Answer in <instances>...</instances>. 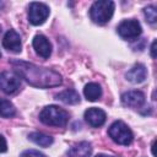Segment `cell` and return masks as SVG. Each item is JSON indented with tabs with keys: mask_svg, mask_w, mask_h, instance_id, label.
<instances>
[{
	"mask_svg": "<svg viewBox=\"0 0 157 157\" xmlns=\"http://www.w3.org/2000/svg\"><path fill=\"white\" fill-rule=\"evenodd\" d=\"M7 151V142L2 135H0V153Z\"/></svg>",
	"mask_w": 157,
	"mask_h": 157,
	"instance_id": "ffe728a7",
	"label": "cell"
},
{
	"mask_svg": "<svg viewBox=\"0 0 157 157\" xmlns=\"http://www.w3.org/2000/svg\"><path fill=\"white\" fill-rule=\"evenodd\" d=\"M55 97H56V99L61 101L65 104H77V103H80V94H78L77 91H75L72 88L65 90V91L58 93Z\"/></svg>",
	"mask_w": 157,
	"mask_h": 157,
	"instance_id": "9a60e30c",
	"label": "cell"
},
{
	"mask_svg": "<svg viewBox=\"0 0 157 157\" xmlns=\"http://www.w3.org/2000/svg\"><path fill=\"white\" fill-rule=\"evenodd\" d=\"M118 34L125 40H134L140 37L142 28L137 20H124L117 27Z\"/></svg>",
	"mask_w": 157,
	"mask_h": 157,
	"instance_id": "5b68a950",
	"label": "cell"
},
{
	"mask_svg": "<svg viewBox=\"0 0 157 157\" xmlns=\"http://www.w3.org/2000/svg\"><path fill=\"white\" fill-rule=\"evenodd\" d=\"M91 153L92 147L91 144L87 141H81L69 150V157H90Z\"/></svg>",
	"mask_w": 157,
	"mask_h": 157,
	"instance_id": "4fadbf2b",
	"label": "cell"
},
{
	"mask_svg": "<svg viewBox=\"0 0 157 157\" xmlns=\"http://www.w3.org/2000/svg\"><path fill=\"white\" fill-rule=\"evenodd\" d=\"M96 157H113V156H107V155H103V153H99V155H97Z\"/></svg>",
	"mask_w": 157,
	"mask_h": 157,
	"instance_id": "7402d4cb",
	"label": "cell"
},
{
	"mask_svg": "<svg viewBox=\"0 0 157 157\" xmlns=\"http://www.w3.org/2000/svg\"><path fill=\"white\" fill-rule=\"evenodd\" d=\"M28 139L32 142H34L36 145L42 146V147H49L53 144V141H54V139L52 136L45 135V134H42V132H37V131L36 132H31L28 135Z\"/></svg>",
	"mask_w": 157,
	"mask_h": 157,
	"instance_id": "2e32d148",
	"label": "cell"
},
{
	"mask_svg": "<svg viewBox=\"0 0 157 157\" xmlns=\"http://www.w3.org/2000/svg\"><path fill=\"white\" fill-rule=\"evenodd\" d=\"M11 65L13 66L15 72L33 87L49 88L60 86L63 83L61 75L55 70L37 66L32 63L22 60H11Z\"/></svg>",
	"mask_w": 157,
	"mask_h": 157,
	"instance_id": "6da1fadb",
	"label": "cell"
},
{
	"mask_svg": "<svg viewBox=\"0 0 157 157\" xmlns=\"http://www.w3.org/2000/svg\"><path fill=\"white\" fill-rule=\"evenodd\" d=\"M39 120L49 126L61 128L69 121V113L58 105H47L39 113Z\"/></svg>",
	"mask_w": 157,
	"mask_h": 157,
	"instance_id": "7a4b0ae2",
	"label": "cell"
},
{
	"mask_svg": "<svg viewBox=\"0 0 157 157\" xmlns=\"http://www.w3.org/2000/svg\"><path fill=\"white\" fill-rule=\"evenodd\" d=\"M20 157H45V156L37 150H26L20 155Z\"/></svg>",
	"mask_w": 157,
	"mask_h": 157,
	"instance_id": "d6986e66",
	"label": "cell"
},
{
	"mask_svg": "<svg viewBox=\"0 0 157 157\" xmlns=\"http://www.w3.org/2000/svg\"><path fill=\"white\" fill-rule=\"evenodd\" d=\"M85 120L87 121L88 125L93 126V128H99L102 126L104 123H105V119H107V114L104 110L99 109V108H96V107H92V108H88L86 112H85Z\"/></svg>",
	"mask_w": 157,
	"mask_h": 157,
	"instance_id": "30bf717a",
	"label": "cell"
},
{
	"mask_svg": "<svg viewBox=\"0 0 157 157\" xmlns=\"http://www.w3.org/2000/svg\"><path fill=\"white\" fill-rule=\"evenodd\" d=\"M21 86V77L13 71L0 72V90L6 94L17 92Z\"/></svg>",
	"mask_w": 157,
	"mask_h": 157,
	"instance_id": "8992f818",
	"label": "cell"
},
{
	"mask_svg": "<svg viewBox=\"0 0 157 157\" xmlns=\"http://www.w3.org/2000/svg\"><path fill=\"white\" fill-rule=\"evenodd\" d=\"M156 44H157V40L155 39L153 42H152V44H151V49H150V52H151V56L155 59L156 58Z\"/></svg>",
	"mask_w": 157,
	"mask_h": 157,
	"instance_id": "44dd1931",
	"label": "cell"
},
{
	"mask_svg": "<svg viewBox=\"0 0 157 157\" xmlns=\"http://www.w3.org/2000/svg\"><path fill=\"white\" fill-rule=\"evenodd\" d=\"M145 102H146V97L141 91L132 90V91L124 92L121 94V103L130 108L140 109L141 107H144Z\"/></svg>",
	"mask_w": 157,
	"mask_h": 157,
	"instance_id": "ba28073f",
	"label": "cell"
},
{
	"mask_svg": "<svg viewBox=\"0 0 157 157\" xmlns=\"http://www.w3.org/2000/svg\"><path fill=\"white\" fill-rule=\"evenodd\" d=\"M33 48L36 50V53L42 56L43 59H48L52 54V43L49 42V39L43 36V34H37L33 38Z\"/></svg>",
	"mask_w": 157,
	"mask_h": 157,
	"instance_id": "8fae6325",
	"label": "cell"
},
{
	"mask_svg": "<svg viewBox=\"0 0 157 157\" xmlns=\"http://www.w3.org/2000/svg\"><path fill=\"white\" fill-rule=\"evenodd\" d=\"M114 2L112 0H98L94 1L90 9V17L97 25H105L110 21L114 13Z\"/></svg>",
	"mask_w": 157,
	"mask_h": 157,
	"instance_id": "3957f363",
	"label": "cell"
},
{
	"mask_svg": "<svg viewBox=\"0 0 157 157\" xmlns=\"http://www.w3.org/2000/svg\"><path fill=\"white\" fill-rule=\"evenodd\" d=\"M108 135L109 137L118 145L128 146L134 140V134L130 130V128L123 121V120H117L114 121L109 129H108Z\"/></svg>",
	"mask_w": 157,
	"mask_h": 157,
	"instance_id": "277c9868",
	"label": "cell"
},
{
	"mask_svg": "<svg viewBox=\"0 0 157 157\" xmlns=\"http://www.w3.org/2000/svg\"><path fill=\"white\" fill-rule=\"evenodd\" d=\"M15 114H16L15 105L9 99L0 98V117H2V118H11Z\"/></svg>",
	"mask_w": 157,
	"mask_h": 157,
	"instance_id": "e0dca14e",
	"label": "cell"
},
{
	"mask_svg": "<svg viewBox=\"0 0 157 157\" xmlns=\"http://www.w3.org/2000/svg\"><path fill=\"white\" fill-rule=\"evenodd\" d=\"M0 58H1V52H0Z\"/></svg>",
	"mask_w": 157,
	"mask_h": 157,
	"instance_id": "603a6c76",
	"label": "cell"
},
{
	"mask_svg": "<svg viewBox=\"0 0 157 157\" xmlns=\"http://www.w3.org/2000/svg\"><path fill=\"white\" fill-rule=\"evenodd\" d=\"M83 94H85V97H86L87 101H90V102H96V101L99 99L101 96H102V88H101V86H99L98 83H96V82H90V83H87V85L85 86V88H83Z\"/></svg>",
	"mask_w": 157,
	"mask_h": 157,
	"instance_id": "5bb4252c",
	"label": "cell"
},
{
	"mask_svg": "<svg viewBox=\"0 0 157 157\" xmlns=\"http://www.w3.org/2000/svg\"><path fill=\"white\" fill-rule=\"evenodd\" d=\"M2 47L11 52V53H20L21 48H22V43H21V37L20 34L15 31V29H10L5 33L4 38H2Z\"/></svg>",
	"mask_w": 157,
	"mask_h": 157,
	"instance_id": "9c48e42d",
	"label": "cell"
},
{
	"mask_svg": "<svg viewBox=\"0 0 157 157\" xmlns=\"http://www.w3.org/2000/svg\"><path fill=\"white\" fill-rule=\"evenodd\" d=\"M145 18L148 23H155L157 21V10L155 6H147L144 9Z\"/></svg>",
	"mask_w": 157,
	"mask_h": 157,
	"instance_id": "ac0fdd59",
	"label": "cell"
},
{
	"mask_svg": "<svg viewBox=\"0 0 157 157\" xmlns=\"http://www.w3.org/2000/svg\"><path fill=\"white\" fill-rule=\"evenodd\" d=\"M0 32H1V27H0Z\"/></svg>",
	"mask_w": 157,
	"mask_h": 157,
	"instance_id": "cb8c5ba5",
	"label": "cell"
},
{
	"mask_svg": "<svg viewBox=\"0 0 157 157\" xmlns=\"http://www.w3.org/2000/svg\"><path fill=\"white\" fill-rule=\"evenodd\" d=\"M146 76H147V70H146L145 65H142V64L134 65L125 74V78L131 83H141L145 81Z\"/></svg>",
	"mask_w": 157,
	"mask_h": 157,
	"instance_id": "7c38bea8",
	"label": "cell"
},
{
	"mask_svg": "<svg viewBox=\"0 0 157 157\" xmlns=\"http://www.w3.org/2000/svg\"><path fill=\"white\" fill-rule=\"evenodd\" d=\"M49 16V7L43 2H31L28 6V21L33 26H39L45 22Z\"/></svg>",
	"mask_w": 157,
	"mask_h": 157,
	"instance_id": "52a82bcc",
	"label": "cell"
}]
</instances>
